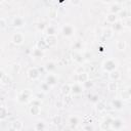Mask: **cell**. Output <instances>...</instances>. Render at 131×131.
I'll return each mask as SVG.
<instances>
[{
  "label": "cell",
  "instance_id": "obj_1",
  "mask_svg": "<svg viewBox=\"0 0 131 131\" xmlns=\"http://www.w3.org/2000/svg\"><path fill=\"white\" fill-rule=\"evenodd\" d=\"M118 67H119V62L115 58H106L101 63L102 71L105 72V73H107V74H110L113 71L118 70Z\"/></svg>",
  "mask_w": 131,
  "mask_h": 131
},
{
  "label": "cell",
  "instance_id": "obj_2",
  "mask_svg": "<svg viewBox=\"0 0 131 131\" xmlns=\"http://www.w3.org/2000/svg\"><path fill=\"white\" fill-rule=\"evenodd\" d=\"M33 98H34L33 93L28 89H24V90L19 91L16 95V100L19 103H29L32 101Z\"/></svg>",
  "mask_w": 131,
  "mask_h": 131
},
{
  "label": "cell",
  "instance_id": "obj_3",
  "mask_svg": "<svg viewBox=\"0 0 131 131\" xmlns=\"http://www.w3.org/2000/svg\"><path fill=\"white\" fill-rule=\"evenodd\" d=\"M60 32H61L63 37L71 38L76 34V28L72 24H64V25H62V27L60 29Z\"/></svg>",
  "mask_w": 131,
  "mask_h": 131
},
{
  "label": "cell",
  "instance_id": "obj_4",
  "mask_svg": "<svg viewBox=\"0 0 131 131\" xmlns=\"http://www.w3.org/2000/svg\"><path fill=\"white\" fill-rule=\"evenodd\" d=\"M11 42L16 45V46H20L24 44L25 42V35L21 33V32H14L12 35H11V38H10Z\"/></svg>",
  "mask_w": 131,
  "mask_h": 131
},
{
  "label": "cell",
  "instance_id": "obj_5",
  "mask_svg": "<svg viewBox=\"0 0 131 131\" xmlns=\"http://www.w3.org/2000/svg\"><path fill=\"white\" fill-rule=\"evenodd\" d=\"M125 126V122L121 118H113L111 122V129L114 131H121Z\"/></svg>",
  "mask_w": 131,
  "mask_h": 131
},
{
  "label": "cell",
  "instance_id": "obj_6",
  "mask_svg": "<svg viewBox=\"0 0 131 131\" xmlns=\"http://www.w3.org/2000/svg\"><path fill=\"white\" fill-rule=\"evenodd\" d=\"M27 75H28V78H29L30 80H32V81H37V80H39V78H40V76H41L40 71H39L38 68H36V67L30 68V69L28 70V72H27Z\"/></svg>",
  "mask_w": 131,
  "mask_h": 131
},
{
  "label": "cell",
  "instance_id": "obj_7",
  "mask_svg": "<svg viewBox=\"0 0 131 131\" xmlns=\"http://www.w3.org/2000/svg\"><path fill=\"white\" fill-rule=\"evenodd\" d=\"M11 25L15 29H21V28H24L26 26V19L23 16H14L12 18Z\"/></svg>",
  "mask_w": 131,
  "mask_h": 131
},
{
  "label": "cell",
  "instance_id": "obj_8",
  "mask_svg": "<svg viewBox=\"0 0 131 131\" xmlns=\"http://www.w3.org/2000/svg\"><path fill=\"white\" fill-rule=\"evenodd\" d=\"M72 85V92H71V94L73 95V96H77V95H81L83 92H84V87H83V85L82 84H80V83H77V82H75V83H73V84H71Z\"/></svg>",
  "mask_w": 131,
  "mask_h": 131
},
{
  "label": "cell",
  "instance_id": "obj_9",
  "mask_svg": "<svg viewBox=\"0 0 131 131\" xmlns=\"http://www.w3.org/2000/svg\"><path fill=\"white\" fill-rule=\"evenodd\" d=\"M56 69H57V63L54 60H48L44 64V70L48 74H55Z\"/></svg>",
  "mask_w": 131,
  "mask_h": 131
},
{
  "label": "cell",
  "instance_id": "obj_10",
  "mask_svg": "<svg viewBox=\"0 0 131 131\" xmlns=\"http://www.w3.org/2000/svg\"><path fill=\"white\" fill-rule=\"evenodd\" d=\"M72 57H73V60L78 64V66H82L86 60L84 58V55L81 53V52H78V51H74L72 53Z\"/></svg>",
  "mask_w": 131,
  "mask_h": 131
},
{
  "label": "cell",
  "instance_id": "obj_11",
  "mask_svg": "<svg viewBox=\"0 0 131 131\" xmlns=\"http://www.w3.org/2000/svg\"><path fill=\"white\" fill-rule=\"evenodd\" d=\"M11 82H12L11 77L7 73H5L4 71H1V74H0V83L3 86H8V85L11 84Z\"/></svg>",
  "mask_w": 131,
  "mask_h": 131
},
{
  "label": "cell",
  "instance_id": "obj_12",
  "mask_svg": "<svg viewBox=\"0 0 131 131\" xmlns=\"http://www.w3.org/2000/svg\"><path fill=\"white\" fill-rule=\"evenodd\" d=\"M57 81H58V77L56 74H48L46 77H45V81L50 87H53L57 84Z\"/></svg>",
  "mask_w": 131,
  "mask_h": 131
},
{
  "label": "cell",
  "instance_id": "obj_13",
  "mask_svg": "<svg viewBox=\"0 0 131 131\" xmlns=\"http://www.w3.org/2000/svg\"><path fill=\"white\" fill-rule=\"evenodd\" d=\"M111 105L112 107L115 110V111H122L124 108V101L121 99V98H114L112 101H111Z\"/></svg>",
  "mask_w": 131,
  "mask_h": 131
},
{
  "label": "cell",
  "instance_id": "obj_14",
  "mask_svg": "<svg viewBox=\"0 0 131 131\" xmlns=\"http://www.w3.org/2000/svg\"><path fill=\"white\" fill-rule=\"evenodd\" d=\"M44 41L48 48H54L57 45V37L56 36H46L44 38Z\"/></svg>",
  "mask_w": 131,
  "mask_h": 131
},
{
  "label": "cell",
  "instance_id": "obj_15",
  "mask_svg": "<svg viewBox=\"0 0 131 131\" xmlns=\"http://www.w3.org/2000/svg\"><path fill=\"white\" fill-rule=\"evenodd\" d=\"M122 9H123V7H122V5H121L119 2H113V3H111L110 6H108V12H110V13L119 14Z\"/></svg>",
  "mask_w": 131,
  "mask_h": 131
},
{
  "label": "cell",
  "instance_id": "obj_16",
  "mask_svg": "<svg viewBox=\"0 0 131 131\" xmlns=\"http://www.w3.org/2000/svg\"><path fill=\"white\" fill-rule=\"evenodd\" d=\"M75 80L77 83H80V84H84L85 82H87L88 80H90V76L87 72H84L82 74H77L75 76Z\"/></svg>",
  "mask_w": 131,
  "mask_h": 131
},
{
  "label": "cell",
  "instance_id": "obj_17",
  "mask_svg": "<svg viewBox=\"0 0 131 131\" xmlns=\"http://www.w3.org/2000/svg\"><path fill=\"white\" fill-rule=\"evenodd\" d=\"M24 128V123L21 120H14L11 122L10 129L13 131H21Z\"/></svg>",
  "mask_w": 131,
  "mask_h": 131
},
{
  "label": "cell",
  "instance_id": "obj_18",
  "mask_svg": "<svg viewBox=\"0 0 131 131\" xmlns=\"http://www.w3.org/2000/svg\"><path fill=\"white\" fill-rule=\"evenodd\" d=\"M46 128H47V125L44 120H37L34 124L35 131H45Z\"/></svg>",
  "mask_w": 131,
  "mask_h": 131
},
{
  "label": "cell",
  "instance_id": "obj_19",
  "mask_svg": "<svg viewBox=\"0 0 131 131\" xmlns=\"http://www.w3.org/2000/svg\"><path fill=\"white\" fill-rule=\"evenodd\" d=\"M41 113V106L40 105H34V104H30L29 106V114L33 117H36L38 115H40Z\"/></svg>",
  "mask_w": 131,
  "mask_h": 131
},
{
  "label": "cell",
  "instance_id": "obj_20",
  "mask_svg": "<svg viewBox=\"0 0 131 131\" xmlns=\"http://www.w3.org/2000/svg\"><path fill=\"white\" fill-rule=\"evenodd\" d=\"M105 20H106L107 24L113 25V24H115V23H117V21L119 20V15L116 14V13H110V12H108V13L105 15Z\"/></svg>",
  "mask_w": 131,
  "mask_h": 131
},
{
  "label": "cell",
  "instance_id": "obj_21",
  "mask_svg": "<svg viewBox=\"0 0 131 131\" xmlns=\"http://www.w3.org/2000/svg\"><path fill=\"white\" fill-rule=\"evenodd\" d=\"M122 77V74L119 70H116V71H113L108 74V79L110 81H115V82H118Z\"/></svg>",
  "mask_w": 131,
  "mask_h": 131
},
{
  "label": "cell",
  "instance_id": "obj_22",
  "mask_svg": "<svg viewBox=\"0 0 131 131\" xmlns=\"http://www.w3.org/2000/svg\"><path fill=\"white\" fill-rule=\"evenodd\" d=\"M72 92V85L69 84V83H66V84H62V86L60 87V93L62 96H67V95H70Z\"/></svg>",
  "mask_w": 131,
  "mask_h": 131
},
{
  "label": "cell",
  "instance_id": "obj_23",
  "mask_svg": "<svg viewBox=\"0 0 131 131\" xmlns=\"http://www.w3.org/2000/svg\"><path fill=\"white\" fill-rule=\"evenodd\" d=\"M114 34H115V33L113 32V30H112L111 28H105V29L102 30L101 36H102L103 39H105V40H110V39H112V38L114 37Z\"/></svg>",
  "mask_w": 131,
  "mask_h": 131
},
{
  "label": "cell",
  "instance_id": "obj_24",
  "mask_svg": "<svg viewBox=\"0 0 131 131\" xmlns=\"http://www.w3.org/2000/svg\"><path fill=\"white\" fill-rule=\"evenodd\" d=\"M68 123H69L70 127L74 129V128H76V127L79 125L80 119H79L78 116H71V117L69 118V120H68Z\"/></svg>",
  "mask_w": 131,
  "mask_h": 131
},
{
  "label": "cell",
  "instance_id": "obj_25",
  "mask_svg": "<svg viewBox=\"0 0 131 131\" xmlns=\"http://www.w3.org/2000/svg\"><path fill=\"white\" fill-rule=\"evenodd\" d=\"M124 28V24L121 21V20H118L117 23L111 25V29L113 30L114 33H120Z\"/></svg>",
  "mask_w": 131,
  "mask_h": 131
},
{
  "label": "cell",
  "instance_id": "obj_26",
  "mask_svg": "<svg viewBox=\"0 0 131 131\" xmlns=\"http://www.w3.org/2000/svg\"><path fill=\"white\" fill-rule=\"evenodd\" d=\"M32 57H34V58H43L44 57V51L43 50H41V49H39V48H37L36 46L32 49Z\"/></svg>",
  "mask_w": 131,
  "mask_h": 131
},
{
  "label": "cell",
  "instance_id": "obj_27",
  "mask_svg": "<svg viewBox=\"0 0 131 131\" xmlns=\"http://www.w3.org/2000/svg\"><path fill=\"white\" fill-rule=\"evenodd\" d=\"M45 34H46V36H56V34H57L56 27L51 26V25H48L47 28H46V30H45Z\"/></svg>",
  "mask_w": 131,
  "mask_h": 131
},
{
  "label": "cell",
  "instance_id": "obj_28",
  "mask_svg": "<svg viewBox=\"0 0 131 131\" xmlns=\"http://www.w3.org/2000/svg\"><path fill=\"white\" fill-rule=\"evenodd\" d=\"M8 117H9V112H8V110L6 108V106L1 105V106H0V120H1V121H4V120H6Z\"/></svg>",
  "mask_w": 131,
  "mask_h": 131
},
{
  "label": "cell",
  "instance_id": "obj_29",
  "mask_svg": "<svg viewBox=\"0 0 131 131\" xmlns=\"http://www.w3.org/2000/svg\"><path fill=\"white\" fill-rule=\"evenodd\" d=\"M47 26H48V25H46V23H45V21L40 20V21L36 23V25H35V29H36L38 32H45V30H46Z\"/></svg>",
  "mask_w": 131,
  "mask_h": 131
},
{
  "label": "cell",
  "instance_id": "obj_30",
  "mask_svg": "<svg viewBox=\"0 0 131 131\" xmlns=\"http://www.w3.org/2000/svg\"><path fill=\"white\" fill-rule=\"evenodd\" d=\"M126 47H127V44H126V41L125 40H122V39L117 40V42H116V48L119 51H124L126 49Z\"/></svg>",
  "mask_w": 131,
  "mask_h": 131
},
{
  "label": "cell",
  "instance_id": "obj_31",
  "mask_svg": "<svg viewBox=\"0 0 131 131\" xmlns=\"http://www.w3.org/2000/svg\"><path fill=\"white\" fill-rule=\"evenodd\" d=\"M95 105H96V111H97L98 113H102V112H104L105 108H106L105 102H104L103 100H100V99L98 100V102L95 103Z\"/></svg>",
  "mask_w": 131,
  "mask_h": 131
},
{
  "label": "cell",
  "instance_id": "obj_32",
  "mask_svg": "<svg viewBox=\"0 0 131 131\" xmlns=\"http://www.w3.org/2000/svg\"><path fill=\"white\" fill-rule=\"evenodd\" d=\"M119 86H118V82H115V81H110L107 83V90L111 91V92H116L118 90Z\"/></svg>",
  "mask_w": 131,
  "mask_h": 131
},
{
  "label": "cell",
  "instance_id": "obj_33",
  "mask_svg": "<svg viewBox=\"0 0 131 131\" xmlns=\"http://www.w3.org/2000/svg\"><path fill=\"white\" fill-rule=\"evenodd\" d=\"M50 89H51V87H50L46 82H42V83L40 84V91L44 92L45 94L49 93V92H50Z\"/></svg>",
  "mask_w": 131,
  "mask_h": 131
},
{
  "label": "cell",
  "instance_id": "obj_34",
  "mask_svg": "<svg viewBox=\"0 0 131 131\" xmlns=\"http://www.w3.org/2000/svg\"><path fill=\"white\" fill-rule=\"evenodd\" d=\"M62 102H63V105H64V106H69V105H71L72 102H73V95L70 94V95L63 96V98H62Z\"/></svg>",
  "mask_w": 131,
  "mask_h": 131
},
{
  "label": "cell",
  "instance_id": "obj_35",
  "mask_svg": "<svg viewBox=\"0 0 131 131\" xmlns=\"http://www.w3.org/2000/svg\"><path fill=\"white\" fill-rule=\"evenodd\" d=\"M120 98L123 100V101H126V100H130L131 99V95L128 93V91L126 89H124L123 91H121V94H120Z\"/></svg>",
  "mask_w": 131,
  "mask_h": 131
},
{
  "label": "cell",
  "instance_id": "obj_36",
  "mask_svg": "<svg viewBox=\"0 0 131 131\" xmlns=\"http://www.w3.org/2000/svg\"><path fill=\"white\" fill-rule=\"evenodd\" d=\"M111 122H112V119H107V120H104V121H103V122L100 124L101 130L110 129V128H111Z\"/></svg>",
  "mask_w": 131,
  "mask_h": 131
},
{
  "label": "cell",
  "instance_id": "obj_37",
  "mask_svg": "<svg viewBox=\"0 0 131 131\" xmlns=\"http://www.w3.org/2000/svg\"><path fill=\"white\" fill-rule=\"evenodd\" d=\"M36 47L39 48V49H41V50H43V51H44L46 48H48V46L46 45V43H45L44 40H42V41H41V40L38 41V42L36 43Z\"/></svg>",
  "mask_w": 131,
  "mask_h": 131
},
{
  "label": "cell",
  "instance_id": "obj_38",
  "mask_svg": "<svg viewBox=\"0 0 131 131\" xmlns=\"http://www.w3.org/2000/svg\"><path fill=\"white\" fill-rule=\"evenodd\" d=\"M56 16H57V11H56V9H54V8L49 9V11H48V17H49L50 19H55Z\"/></svg>",
  "mask_w": 131,
  "mask_h": 131
},
{
  "label": "cell",
  "instance_id": "obj_39",
  "mask_svg": "<svg viewBox=\"0 0 131 131\" xmlns=\"http://www.w3.org/2000/svg\"><path fill=\"white\" fill-rule=\"evenodd\" d=\"M51 123L54 124V125H59V124L61 123V117H60L59 115L53 116L52 119H51Z\"/></svg>",
  "mask_w": 131,
  "mask_h": 131
},
{
  "label": "cell",
  "instance_id": "obj_40",
  "mask_svg": "<svg viewBox=\"0 0 131 131\" xmlns=\"http://www.w3.org/2000/svg\"><path fill=\"white\" fill-rule=\"evenodd\" d=\"M82 47H83L82 42L77 41V42H76V43L73 45V50H74V51H78V52H80V50L82 49Z\"/></svg>",
  "mask_w": 131,
  "mask_h": 131
},
{
  "label": "cell",
  "instance_id": "obj_41",
  "mask_svg": "<svg viewBox=\"0 0 131 131\" xmlns=\"http://www.w3.org/2000/svg\"><path fill=\"white\" fill-rule=\"evenodd\" d=\"M45 93L44 92H42V91H38V92H36L35 94H34V98H37V99H39V100H42V99H44V97H45Z\"/></svg>",
  "mask_w": 131,
  "mask_h": 131
},
{
  "label": "cell",
  "instance_id": "obj_42",
  "mask_svg": "<svg viewBox=\"0 0 131 131\" xmlns=\"http://www.w3.org/2000/svg\"><path fill=\"white\" fill-rule=\"evenodd\" d=\"M118 15H119V17L121 16V17H122V18H124V19H126V18H128V17H129V15H128V11H127L125 8H123V9L121 10V12H120Z\"/></svg>",
  "mask_w": 131,
  "mask_h": 131
},
{
  "label": "cell",
  "instance_id": "obj_43",
  "mask_svg": "<svg viewBox=\"0 0 131 131\" xmlns=\"http://www.w3.org/2000/svg\"><path fill=\"white\" fill-rule=\"evenodd\" d=\"M83 131H94V126L92 124H84Z\"/></svg>",
  "mask_w": 131,
  "mask_h": 131
},
{
  "label": "cell",
  "instance_id": "obj_44",
  "mask_svg": "<svg viewBox=\"0 0 131 131\" xmlns=\"http://www.w3.org/2000/svg\"><path fill=\"white\" fill-rule=\"evenodd\" d=\"M84 72H86V71H85V68H84L83 66H77L76 69H75V74H76V75H77V74H82V73H84Z\"/></svg>",
  "mask_w": 131,
  "mask_h": 131
},
{
  "label": "cell",
  "instance_id": "obj_45",
  "mask_svg": "<svg viewBox=\"0 0 131 131\" xmlns=\"http://www.w3.org/2000/svg\"><path fill=\"white\" fill-rule=\"evenodd\" d=\"M7 27V23H6V19L4 17H0V29L3 31L5 28Z\"/></svg>",
  "mask_w": 131,
  "mask_h": 131
},
{
  "label": "cell",
  "instance_id": "obj_46",
  "mask_svg": "<svg viewBox=\"0 0 131 131\" xmlns=\"http://www.w3.org/2000/svg\"><path fill=\"white\" fill-rule=\"evenodd\" d=\"M123 24H124V27H126V28H128V29L131 30V16H129L128 18H126Z\"/></svg>",
  "mask_w": 131,
  "mask_h": 131
},
{
  "label": "cell",
  "instance_id": "obj_47",
  "mask_svg": "<svg viewBox=\"0 0 131 131\" xmlns=\"http://www.w3.org/2000/svg\"><path fill=\"white\" fill-rule=\"evenodd\" d=\"M82 85H83L84 89H88V88H91V87L93 86V82H92L91 80H88L87 82H85V83L82 84Z\"/></svg>",
  "mask_w": 131,
  "mask_h": 131
},
{
  "label": "cell",
  "instance_id": "obj_48",
  "mask_svg": "<svg viewBox=\"0 0 131 131\" xmlns=\"http://www.w3.org/2000/svg\"><path fill=\"white\" fill-rule=\"evenodd\" d=\"M12 70H13V72H14L15 74H17V73L19 72V70H20V66H19V63H13V66H12Z\"/></svg>",
  "mask_w": 131,
  "mask_h": 131
},
{
  "label": "cell",
  "instance_id": "obj_49",
  "mask_svg": "<svg viewBox=\"0 0 131 131\" xmlns=\"http://www.w3.org/2000/svg\"><path fill=\"white\" fill-rule=\"evenodd\" d=\"M70 4H72L74 6H77V5H80L81 4V1H70Z\"/></svg>",
  "mask_w": 131,
  "mask_h": 131
},
{
  "label": "cell",
  "instance_id": "obj_50",
  "mask_svg": "<svg viewBox=\"0 0 131 131\" xmlns=\"http://www.w3.org/2000/svg\"><path fill=\"white\" fill-rule=\"evenodd\" d=\"M126 90H127V91H128V93L131 95V86H128V87L126 88Z\"/></svg>",
  "mask_w": 131,
  "mask_h": 131
},
{
  "label": "cell",
  "instance_id": "obj_51",
  "mask_svg": "<svg viewBox=\"0 0 131 131\" xmlns=\"http://www.w3.org/2000/svg\"><path fill=\"white\" fill-rule=\"evenodd\" d=\"M101 131H114V130L110 128V129H105V130H101Z\"/></svg>",
  "mask_w": 131,
  "mask_h": 131
},
{
  "label": "cell",
  "instance_id": "obj_52",
  "mask_svg": "<svg viewBox=\"0 0 131 131\" xmlns=\"http://www.w3.org/2000/svg\"><path fill=\"white\" fill-rule=\"evenodd\" d=\"M129 77H130V78H131V70H130V71H129Z\"/></svg>",
  "mask_w": 131,
  "mask_h": 131
},
{
  "label": "cell",
  "instance_id": "obj_53",
  "mask_svg": "<svg viewBox=\"0 0 131 131\" xmlns=\"http://www.w3.org/2000/svg\"><path fill=\"white\" fill-rule=\"evenodd\" d=\"M10 131H13V130H10Z\"/></svg>",
  "mask_w": 131,
  "mask_h": 131
}]
</instances>
